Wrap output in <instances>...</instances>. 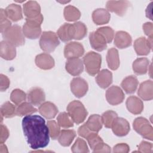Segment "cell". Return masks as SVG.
Masks as SVG:
<instances>
[{
  "label": "cell",
  "mask_w": 153,
  "mask_h": 153,
  "mask_svg": "<svg viewBox=\"0 0 153 153\" xmlns=\"http://www.w3.org/2000/svg\"><path fill=\"white\" fill-rule=\"evenodd\" d=\"M22 128L29 146L33 149L45 148L50 142L49 130L39 115H27L22 120Z\"/></svg>",
  "instance_id": "obj_1"
},
{
  "label": "cell",
  "mask_w": 153,
  "mask_h": 153,
  "mask_svg": "<svg viewBox=\"0 0 153 153\" xmlns=\"http://www.w3.org/2000/svg\"><path fill=\"white\" fill-rule=\"evenodd\" d=\"M43 19L41 14L33 18H26L22 29L24 35L29 39H37L41 33V25Z\"/></svg>",
  "instance_id": "obj_2"
},
{
  "label": "cell",
  "mask_w": 153,
  "mask_h": 153,
  "mask_svg": "<svg viewBox=\"0 0 153 153\" xmlns=\"http://www.w3.org/2000/svg\"><path fill=\"white\" fill-rule=\"evenodd\" d=\"M67 111L72 121L77 124L82 123L88 115L84 106L78 100H74L69 103L67 106Z\"/></svg>",
  "instance_id": "obj_3"
},
{
  "label": "cell",
  "mask_w": 153,
  "mask_h": 153,
  "mask_svg": "<svg viewBox=\"0 0 153 153\" xmlns=\"http://www.w3.org/2000/svg\"><path fill=\"white\" fill-rule=\"evenodd\" d=\"M83 63L87 73L91 76H94L99 72L102 63V57L99 53L90 51L84 56Z\"/></svg>",
  "instance_id": "obj_4"
},
{
  "label": "cell",
  "mask_w": 153,
  "mask_h": 153,
  "mask_svg": "<svg viewBox=\"0 0 153 153\" xmlns=\"http://www.w3.org/2000/svg\"><path fill=\"white\" fill-rule=\"evenodd\" d=\"M4 41L11 44L15 47L23 45L25 39L23 30L19 25L11 26L8 30L2 33Z\"/></svg>",
  "instance_id": "obj_5"
},
{
  "label": "cell",
  "mask_w": 153,
  "mask_h": 153,
  "mask_svg": "<svg viewBox=\"0 0 153 153\" xmlns=\"http://www.w3.org/2000/svg\"><path fill=\"white\" fill-rule=\"evenodd\" d=\"M60 41L56 33L52 31H45L39 39V46L45 52H53L59 45Z\"/></svg>",
  "instance_id": "obj_6"
},
{
  "label": "cell",
  "mask_w": 153,
  "mask_h": 153,
  "mask_svg": "<svg viewBox=\"0 0 153 153\" xmlns=\"http://www.w3.org/2000/svg\"><path fill=\"white\" fill-rule=\"evenodd\" d=\"M134 130L143 137L152 140L153 128L147 119L143 117L136 118L133 124Z\"/></svg>",
  "instance_id": "obj_7"
},
{
  "label": "cell",
  "mask_w": 153,
  "mask_h": 153,
  "mask_svg": "<svg viewBox=\"0 0 153 153\" xmlns=\"http://www.w3.org/2000/svg\"><path fill=\"white\" fill-rule=\"evenodd\" d=\"M88 88V84L86 81L80 77L74 78L71 82V91L78 98H81L85 96Z\"/></svg>",
  "instance_id": "obj_8"
},
{
  "label": "cell",
  "mask_w": 153,
  "mask_h": 153,
  "mask_svg": "<svg viewBox=\"0 0 153 153\" xmlns=\"http://www.w3.org/2000/svg\"><path fill=\"white\" fill-rule=\"evenodd\" d=\"M106 98L109 104L117 105L123 102L124 94L121 88L116 85H113L106 90Z\"/></svg>",
  "instance_id": "obj_9"
},
{
  "label": "cell",
  "mask_w": 153,
  "mask_h": 153,
  "mask_svg": "<svg viewBox=\"0 0 153 153\" xmlns=\"http://www.w3.org/2000/svg\"><path fill=\"white\" fill-rule=\"evenodd\" d=\"M84 53L83 45L78 42H71L67 44L64 49V55L67 59L78 58Z\"/></svg>",
  "instance_id": "obj_10"
},
{
  "label": "cell",
  "mask_w": 153,
  "mask_h": 153,
  "mask_svg": "<svg viewBox=\"0 0 153 153\" xmlns=\"http://www.w3.org/2000/svg\"><path fill=\"white\" fill-rule=\"evenodd\" d=\"M152 48V38L146 39L145 37H140L134 42V48L139 56L148 55Z\"/></svg>",
  "instance_id": "obj_11"
},
{
  "label": "cell",
  "mask_w": 153,
  "mask_h": 153,
  "mask_svg": "<svg viewBox=\"0 0 153 153\" xmlns=\"http://www.w3.org/2000/svg\"><path fill=\"white\" fill-rule=\"evenodd\" d=\"M130 3L127 1H109L106 2V8L111 12L116 13L118 16H124Z\"/></svg>",
  "instance_id": "obj_12"
},
{
  "label": "cell",
  "mask_w": 153,
  "mask_h": 153,
  "mask_svg": "<svg viewBox=\"0 0 153 153\" xmlns=\"http://www.w3.org/2000/svg\"><path fill=\"white\" fill-rule=\"evenodd\" d=\"M89 40L91 47L96 51H101L107 47V42L105 37L97 30L90 33Z\"/></svg>",
  "instance_id": "obj_13"
},
{
  "label": "cell",
  "mask_w": 153,
  "mask_h": 153,
  "mask_svg": "<svg viewBox=\"0 0 153 153\" xmlns=\"http://www.w3.org/2000/svg\"><path fill=\"white\" fill-rule=\"evenodd\" d=\"M113 133L118 136H124L130 131V124L124 118L117 117L112 125Z\"/></svg>",
  "instance_id": "obj_14"
},
{
  "label": "cell",
  "mask_w": 153,
  "mask_h": 153,
  "mask_svg": "<svg viewBox=\"0 0 153 153\" xmlns=\"http://www.w3.org/2000/svg\"><path fill=\"white\" fill-rule=\"evenodd\" d=\"M65 68L66 71L71 75L78 76L83 72V62L79 58L69 59L66 62Z\"/></svg>",
  "instance_id": "obj_15"
},
{
  "label": "cell",
  "mask_w": 153,
  "mask_h": 153,
  "mask_svg": "<svg viewBox=\"0 0 153 153\" xmlns=\"http://www.w3.org/2000/svg\"><path fill=\"white\" fill-rule=\"evenodd\" d=\"M58 37L63 42H68L74 39L75 35V28L74 24L64 23L57 32Z\"/></svg>",
  "instance_id": "obj_16"
},
{
  "label": "cell",
  "mask_w": 153,
  "mask_h": 153,
  "mask_svg": "<svg viewBox=\"0 0 153 153\" xmlns=\"http://www.w3.org/2000/svg\"><path fill=\"white\" fill-rule=\"evenodd\" d=\"M27 99L32 105L38 106L44 102L45 99V93L41 88H32L28 92Z\"/></svg>",
  "instance_id": "obj_17"
},
{
  "label": "cell",
  "mask_w": 153,
  "mask_h": 153,
  "mask_svg": "<svg viewBox=\"0 0 153 153\" xmlns=\"http://www.w3.org/2000/svg\"><path fill=\"white\" fill-rule=\"evenodd\" d=\"M137 94L143 100H151L153 98V82L147 80L142 82L138 89Z\"/></svg>",
  "instance_id": "obj_18"
},
{
  "label": "cell",
  "mask_w": 153,
  "mask_h": 153,
  "mask_svg": "<svg viewBox=\"0 0 153 153\" xmlns=\"http://www.w3.org/2000/svg\"><path fill=\"white\" fill-rule=\"evenodd\" d=\"M35 61L36 66L44 70L50 69L54 66V59L47 53H42L37 55Z\"/></svg>",
  "instance_id": "obj_19"
},
{
  "label": "cell",
  "mask_w": 153,
  "mask_h": 153,
  "mask_svg": "<svg viewBox=\"0 0 153 153\" xmlns=\"http://www.w3.org/2000/svg\"><path fill=\"white\" fill-rule=\"evenodd\" d=\"M39 112L44 118L47 119L54 118L58 112V109L56 106L50 102H45L40 105Z\"/></svg>",
  "instance_id": "obj_20"
},
{
  "label": "cell",
  "mask_w": 153,
  "mask_h": 153,
  "mask_svg": "<svg viewBox=\"0 0 153 153\" xmlns=\"http://www.w3.org/2000/svg\"><path fill=\"white\" fill-rule=\"evenodd\" d=\"M126 106L129 112L137 115L140 114L143 109L142 101L136 96H131L126 100Z\"/></svg>",
  "instance_id": "obj_21"
},
{
  "label": "cell",
  "mask_w": 153,
  "mask_h": 153,
  "mask_svg": "<svg viewBox=\"0 0 153 153\" xmlns=\"http://www.w3.org/2000/svg\"><path fill=\"white\" fill-rule=\"evenodd\" d=\"M132 39L131 36L126 32L118 31L115 35L114 44L120 49L126 48L131 44Z\"/></svg>",
  "instance_id": "obj_22"
},
{
  "label": "cell",
  "mask_w": 153,
  "mask_h": 153,
  "mask_svg": "<svg viewBox=\"0 0 153 153\" xmlns=\"http://www.w3.org/2000/svg\"><path fill=\"white\" fill-rule=\"evenodd\" d=\"M1 57L7 60H11L15 58L16 56V50L14 45L5 41L1 42L0 45Z\"/></svg>",
  "instance_id": "obj_23"
},
{
  "label": "cell",
  "mask_w": 153,
  "mask_h": 153,
  "mask_svg": "<svg viewBox=\"0 0 153 153\" xmlns=\"http://www.w3.org/2000/svg\"><path fill=\"white\" fill-rule=\"evenodd\" d=\"M92 19L94 23L97 25L108 23L111 19V15L107 10L97 8L92 13Z\"/></svg>",
  "instance_id": "obj_24"
},
{
  "label": "cell",
  "mask_w": 153,
  "mask_h": 153,
  "mask_svg": "<svg viewBox=\"0 0 153 153\" xmlns=\"http://www.w3.org/2000/svg\"><path fill=\"white\" fill-rule=\"evenodd\" d=\"M96 81L99 86L106 88L112 82V74L108 69H103L98 72L96 77Z\"/></svg>",
  "instance_id": "obj_25"
},
{
  "label": "cell",
  "mask_w": 153,
  "mask_h": 153,
  "mask_svg": "<svg viewBox=\"0 0 153 153\" xmlns=\"http://www.w3.org/2000/svg\"><path fill=\"white\" fill-rule=\"evenodd\" d=\"M23 13L26 18H33L41 14V7L36 1H30L23 5Z\"/></svg>",
  "instance_id": "obj_26"
},
{
  "label": "cell",
  "mask_w": 153,
  "mask_h": 153,
  "mask_svg": "<svg viewBox=\"0 0 153 153\" xmlns=\"http://www.w3.org/2000/svg\"><path fill=\"white\" fill-rule=\"evenodd\" d=\"M5 10L8 18L13 22H17L23 18L22 8L19 5L11 4Z\"/></svg>",
  "instance_id": "obj_27"
},
{
  "label": "cell",
  "mask_w": 153,
  "mask_h": 153,
  "mask_svg": "<svg viewBox=\"0 0 153 153\" xmlns=\"http://www.w3.org/2000/svg\"><path fill=\"white\" fill-rule=\"evenodd\" d=\"M149 62L146 57H141L136 59L133 63V70L137 75L145 74L149 68Z\"/></svg>",
  "instance_id": "obj_28"
},
{
  "label": "cell",
  "mask_w": 153,
  "mask_h": 153,
  "mask_svg": "<svg viewBox=\"0 0 153 153\" xmlns=\"http://www.w3.org/2000/svg\"><path fill=\"white\" fill-rule=\"evenodd\" d=\"M121 85L126 93L131 94L136 90L138 81L137 78L133 75L128 76L123 80Z\"/></svg>",
  "instance_id": "obj_29"
},
{
  "label": "cell",
  "mask_w": 153,
  "mask_h": 153,
  "mask_svg": "<svg viewBox=\"0 0 153 153\" xmlns=\"http://www.w3.org/2000/svg\"><path fill=\"white\" fill-rule=\"evenodd\" d=\"M106 61L108 67L112 70H116L120 66V59L118 50L115 48L108 50L106 55Z\"/></svg>",
  "instance_id": "obj_30"
},
{
  "label": "cell",
  "mask_w": 153,
  "mask_h": 153,
  "mask_svg": "<svg viewBox=\"0 0 153 153\" xmlns=\"http://www.w3.org/2000/svg\"><path fill=\"white\" fill-rule=\"evenodd\" d=\"M85 124L91 131L96 133L99 132L103 126L102 118L98 114L91 115Z\"/></svg>",
  "instance_id": "obj_31"
},
{
  "label": "cell",
  "mask_w": 153,
  "mask_h": 153,
  "mask_svg": "<svg viewBox=\"0 0 153 153\" xmlns=\"http://www.w3.org/2000/svg\"><path fill=\"white\" fill-rule=\"evenodd\" d=\"M76 136L75 131L73 130H62L58 137L60 144L63 146H69Z\"/></svg>",
  "instance_id": "obj_32"
},
{
  "label": "cell",
  "mask_w": 153,
  "mask_h": 153,
  "mask_svg": "<svg viewBox=\"0 0 153 153\" xmlns=\"http://www.w3.org/2000/svg\"><path fill=\"white\" fill-rule=\"evenodd\" d=\"M64 17L66 20L69 22H75L81 17V13L78 8L72 6L68 5L64 9Z\"/></svg>",
  "instance_id": "obj_33"
},
{
  "label": "cell",
  "mask_w": 153,
  "mask_h": 153,
  "mask_svg": "<svg viewBox=\"0 0 153 153\" xmlns=\"http://www.w3.org/2000/svg\"><path fill=\"white\" fill-rule=\"evenodd\" d=\"M36 111L37 109L30 103L27 102H23L16 108V115L24 116L26 115H30L34 112H36Z\"/></svg>",
  "instance_id": "obj_34"
},
{
  "label": "cell",
  "mask_w": 153,
  "mask_h": 153,
  "mask_svg": "<svg viewBox=\"0 0 153 153\" xmlns=\"http://www.w3.org/2000/svg\"><path fill=\"white\" fill-rule=\"evenodd\" d=\"M1 114L5 118H11L16 115V108L10 102H6L1 107Z\"/></svg>",
  "instance_id": "obj_35"
},
{
  "label": "cell",
  "mask_w": 153,
  "mask_h": 153,
  "mask_svg": "<svg viewBox=\"0 0 153 153\" xmlns=\"http://www.w3.org/2000/svg\"><path fill=\"white\" fill-rule=\"evenodd\" d=\"M86 139L91 149L93 151L96 149L102 144L103 143V141L102 138L96 132H91L86 137Z\"/></svg>",
  "instance_id": "obj_36"
},
{
  "label": "cell",
  "mask_w": 153,
  "mask_h": 153,
  "mask_svg": "<svg viewBox=\"0 0 153 153\" xmlns=\"http://www.w3.org/2000/svg\"><path fill=\"white\" fill-rule=\"evenodd\" d=\"M117 117V114L111 110L105 112L101 117L103 124H104L106 128H111L112 124Z\"/></svg>",
  "instance_id": "obj_37"
},
{
  "label": "cell",
  "mask_w": 153,
  "mask_h": 153,
  "mask_svg": "<svg viewBox=\"0 0 153 153\" xmlns=\"http://www.w3.org/2000/svg\"><path fill=\"white\" fill-rule=\"evenodd\" d=\"M26 99V93L20 89H15L13 90L10 95L11 100L16 105L22 103Z\"/></svg>",
  "instance_id": "obj_38"
},
{
  "label": "cell",
  "mask_w": 153,
  "mask_h": 153,
  "mask_svg": "<svg viewBox=\"0 0 153 153\" xmlns=\"http://www.w3.org/2000/svg\"><path fill=\"white\" fill-rule=\"evenodd\" d=\"M71 151L74 153H85L89 152L88 146L85 141L79 137L76 139V141L71 148Z\"/></svg>",
  "instance_id": "obj_39"
},
{
  "label": "cell",
  "mask_w": 153,
  "mask_h": 153,
  "mask_svg": "<svg viewBox=\"0 0 153 153\" xmlns=\"http://www.w3.org/2000/svg\"><path fill=\"white\" fill-rule=\"evenodd\" d=\"M57 123L63 128H69L74 126L70 116L66 112H61L57 117Z\"/></svg>",
  "instance_id": "obj_40"
},
{
  "label": "cell",
  "mask_w": 153,
  "mask_h": 153,
  "mask_svg": "<svg viewBox=\"0 0 153 153\" xmlns=\"http://www.w3.org/2000/svg\"><path fill=\"white\" fill-rule=\"evenodd\" d=\"M75 28V35L74 39L76 40H81L83 39L87 35V29L86 26L81 22H77L74 23Z\"/></svg>",
  "instance_id": "obj_41"
},
{
  "label": "cell",
  "mask_w": 153,
  "mask_h": 153,
  "mask_svg": "<svg viewBox=\"0 0 153 153\" xmlns=\"http://www.w3.org/2000/svg\"><path fill=\"white\" fill-rule=\"evenodd\" d=\"M47 126L49 130L50 136L52 139L56 140L58 139L60 133V126L55 121L51 120L47 122Z\"/></svg>",
  "instance_id": "obj_42"
},
{
  "label": "cell",
  "mask_w": 153,
  "mask_h": 153,
  "mask_svg": "<svg viewBox=\"0 0 153 153\" xmlns=\"http://www.w3.org/2000/svg\"><path fill=\"white\" fill-rule=\"evenodd\" d=\"M11 26V22L8 19L5 10L1 8L0 10V29L1 32L3 33Z\"/></svg>",
  "instance_id": "obj_43"
},
{
  "label": "cell",
  "mask_w": 153,
  "mask_h": 153,
  "mask_svg": "<svg viewBox=\"0 0 153 153\" xmlns=\"http://www.w3.org/2000/svg\"><path fill=\"white\" fill-rule=\"evenodd\" d=\"M97 31L100 32L105 37L107 44L111 43L114 38V32L113 29L108 26H105L99 27L97 29Z\"/></svg>",
  "instance_id": "obj_44"
},
{
  "label": "cell",
  "mask_w": 153,
  "mask_h": 153,
  "mask_svg": "<svg viewBox=\"0 0 153 153\" xmlns=\"http://www.w3.org/2000/svg\"><path fill=\"white\" fill-rule=\"evenodd\" d=\"M138 151L140 152H151L152 151V144L146 141H142L139 146Z\"/></svg>",
  "instance_id": "obj_45"
},
{
  "label": "cell",
  "mask_w": 153,
  "mask_h": 153,
  "mask_svg": "<svg viewBox=\"0 0 153 153\" xmlns=\"http://www.w3.org/2000/svg\"><path fill=\"white\" fill-rule=\"evenodd\" d=\"M10 83V80L7 76L3 74L0 75V89L1 91H5L9 87Z\"/></svg>",
  "instance_id": "obj_46"
},
{
  "label": "cell",
  "mask_w": 153,
  "mask_h": 153,
  "mask_svg": "<svg viewBox=\"0 0 153 153\" xmlns=\"http://www.w3.org/2000/svg\"><path fill=\"white\" fill-rule=\"evenodd\" d=\"M129 146L124 143H121L117 144L113 148L114 152H124L127 153L129 151Z\"/></svg>",
  "instance_id": "obj_47"
},
{
  "label": "cell",
  "mask_w": 153,
  "mask_h": 153,
  "mask_svg": "<svg viewBox=\"0 0 153 153\" xmlns=\"http://www.w3.org/2000/svg\"><path fill=\"white\" fill-rule=\"evenodd\" d=\"M9 136V131L7 127L3 124L1 125V137H0V143H3L6 141Z\"/></svg>",
  "instance_id": "obj_48"
},
{
  "label": "cell",
  "mask_w": 153,
  "mask_h": 153,
  "mask_svg": "<svg viewBox=\"0 0 153 153\" xmlns=\"http://www.w3.org/2000/svg\"><path fill=\"white\" fill-rule=\"evenodd\" d=\"M143 30L145 33L149 37L152 38L153 35V25L151 22H146L143 25Z\"/></svg>",
  "instance_id": "obj_49"
},
{
  "label": "cell",
  "mask_w": 153,
  "mask_h": 153,
  "mask_svg": "<svg viewBox=\"0 0 153 153\" xmlns=\"http://www.w3.org/2000/svg\"><path fill=\"white\" fill-rule=\"evenodd\" d=\"M91 132H92V131H91L88 129V128L87 127L85 124H84L82 126H81V127H79L78 130V134L80 136H81L84 138H85V139Z\"/></svg>",
  "instance_id": "obj_50"
},
{
  "label": "cell",
  "mask_w": 153,
  "mask_h": 153,
  "mask_svg": "<svg viewBox=\"0 0 153 153\" xmlns=\"http://www.w3.org/2000/svg\"><path fill=\"white\" fill-rule=\"evenodd\" d=\"M111 151V148L104 143L96 149L93 151L94 152H110Z\"/></svg>",
  "instance_id": "obj_51"
},
{
  "label": "cell",
  "mask_w": 153,
  "mask_h": 153,
  "mask_svg": "<svg viewBox=\"0 0 153 153\" xmlns=\"http://www.w3.org/2000/svg\"><path fill=\"white\" fill-rule=\"evenodd\" d=\"M0 152L1 153L8 152L7 148L6 145L4 144V143H1V145H0Z\"/></svg>",
  "instance_id": "obj_52"
}]
</instances>
